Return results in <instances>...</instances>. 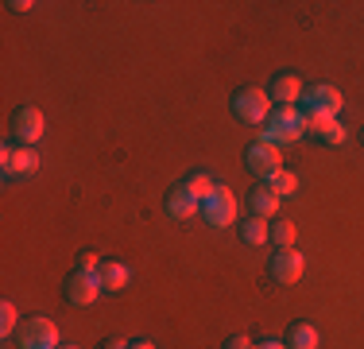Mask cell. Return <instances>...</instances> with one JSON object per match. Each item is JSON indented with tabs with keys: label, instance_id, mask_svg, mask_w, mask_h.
Listing matches in <instances>:
<instances>
[{
	"label": "cell",
	"instance_id": "obj_8",
	"mask_svg": "<svg viewBox=\"0 0 364 349\" xmlns=\"http://www.w3.org/2000/svg\"><path fill=\"white\" fill-rule=\"evenodd\" d=\"M12 136L20 140V147H36V140L43 136V113L36 105H23L12 113Z\"/></svg>",
	"mask_w": 364,
	"mask_h": 349
},
{
	"label": "cell",
	"instance_id": "obj_19",
	"mask_svg": "<svg viewBox=\"0 0 364 349\" xmlns=\"http://www.w3.org/2000/svg\"><path fill=\"white\" fill-rule=\"evenodd\" d=\"M287 349H318V330L306 322H294L287 334Z\"/></svg>",
	"mask_w": 364,
	"mask_h": 349
},
{
	"label": "cell",
	"instance_id": "obj_21",
	"mask_svg": "<svg viewBox=\"0 0 364 349\" xmlns=\"http://www.w3.org/2000/svg\"><path fill=\"white\" fill-rule=\"evenodd\" d=\"M20 330V314H16V307L12 303H0V334H16Z\"/></svg>",
	"mask_w": 364,
	"mask_h": 349
},
{
	"label": "cell",
	"instance_id": "obj_20",
	"mask_svg": "<svg viewBox=\"0 0 364 349\" xmlns=\"http://www.w3.org/2000/svg\"><path fill=\"white\" fill-rule=\"evenodd\" d=\"M294 237H299V229H294L291 222H275L272 225V241L279 244V249H294Z\"/></svg>",
	"mask_w": 364,
	"mask_h": 349
},
{
	"label": "cell",
	"instance_id": "obj_11",
	"mask_svg": "<svg viewBox=\"0 0 364 349\" xmlns=\"http://www.w3.org/2000/svg\"><path fill=\"white\" fill-rule=\"evenodd\" d=\"M167 214L178 217V222H190V217L202 214V202H198V198H190L182 187H175V190L167 194Z\"/></svg>",
	"mask_w": 364,
	"mask_h": 349
},
{
	"label": "cell",
	"instance_id": "obj_14",
	"mask_svg": "<svg viewBox=\"0 0 364 349\" xmlns=\"http://www.w3.org/2000/svg\"><path fill=\"white\" fill-rule=\"evenodd\" d=\"M306 132L318 140V144H345V136H349V128L341 125V120H310Z\"/></svg>",
	"mask_w": 364,
	"mask_h": 349
},
{
	"label": "cell",
	"instance_id": "obj_12",
	"mask_svg": "<svg viewBox=\"0 0 364 349\" xmlns=\"http://www.w3.org/2000/svg\"><path fill=\"white\" fill-rule=\"evenodd\" d=\"M275 105H299L302 101V82L294 74H279L272 82V93H267Z\"/></svg>",
	"mask_w": 364,
	"mask_h": 349
},
{
	"label": "cell",
	"instance_id": "obj_17",
	"mask_svg": "<svg viewBox=\"0 0 364 349\" xmlns=\"http://www.w3.org/2000/svg\"><path fill=\"white\" fill-rule=\"evenodd\" d=\"M182 190H186L190 198H198V202H205V198H210L213 190H218V182H213L205 171H190V174H186V182H182Z\"/></svg>",
	"mask_w": 364,
	"mask_h": 349
},
{
	"label": "cell",
	"instance_id": "obj_9",
	"mask_svg": "<svg viewBox=\"0 0 364 349\" xmlns=\"http://www.w3.org/2000/svg\"><path fill=\"white\" fill-rule=\"evenodd\" d=\"M302 272H306V256L299 249H279L272 256V279L275 283H299Z\"/></svg>",
	"mask_w": 364,
	"mask_h": 349
},
{
	"label": "cell",
	"instance_id": "obj_13",
	"mask_svg": "<svg viewBox=\"0 0 364 349\" xmlns=\"http://www.w3.org/2000/svg\"><path fill=\"white\" fill-rule=\"evenodd\" d=\"M97 279L105 291H124L128 279H132V272H128V264H120V260H109V264L97 268Z\"/></svg>",
	"mask_w": 364,
	"mask_h": 349
},
{
	"label": "cell",
	"instance_id": "obj_24",
	"mask_svg": "<svg viewBox=\"0 0 364 349\" xmlns=\"http://www.w3.org/2000/svg\"><path fill=\"white\" fill-rule=\"evenodd\" d=\"M256 349H287V345H283V342H259Z\"/></svg>",
	"mask_w": 364,
	"mask_h": 349
},
{
	"label": "cell",
	"instance_id": "obj_15",
	"mask_svg": "<svg viewBox=\"0 0 364 349\" xmlns=\"http://www.w3.org/2000/svg\"><path fill=\"white\" fill-rule=\"evenodd\" d=\"M240 241L248 244V249H259L264 241H272V225H267V217H245L240 222Z\"/></svg>",
	"mask_w": 364,
	"mask_h": 349
},
{
	"label": "cell",
	"instance_id": "obj_16",
	"mask_svg": "<svg viewBox=\"0 0 364 349\" xmlns=\"http://www.w3.org/2000/svg\"><path fill=\"white\" fill-rule=\"evenodd\" d=\"M248 209H252L256 217H267V222H272L275 209H279V198H275L267 187H256L252 194H248Z\"/></svg>",
	"mask_w": 364,
	"mask_h": 349
},
{
	"label": "cell",
	"instance_id": "obj_3",
	"mask_svg": "<svg viewBox=\"0 0 364 349\" xmlns=\"http://www.w3.org/2000/svg\"><path fill=\"white\" fill-rule=\"evenodd\" d=\"M232 113H237V120H245V125H264L267 113H272V98H267L259 85H248V90H240L237 98H232Z\"/></svg>",
	"mask_w": 364,
	"mask_h": 349
},
{
	"label": "cell",
	"instance_id": "obj_25",
	"mask_svg": "<svg viewBox=\"0 0 364 349\" xmlns=\"http://www.w3.org/2000/svg\"><path fill=\"white\" fill-rule=\"evenodd\" d=\"M128 349H155V342H147V338H144V342H132Z\"/></svg>",
	"mask_w": 364,
	"mask_h": 349
},
{
	"label": "cell",
	"instance_id": "obj_5",
	"mask_svg": "<svg viewBox=\"0 0 364 349\" xmlns=\"http://www.w3.org/2000/svg\"><path fill=\"white\" fill-rule=\"evenodd\" d=\"M16 338H20V349H58V326L50 318H43V314L23 318Z\"/></svg>",
	"mask_w": 364,
	"mask_h": 349
},
{
	"label": "cell",
	"instance_id": "obj_6",
	"mask_svg": "<svg viewBox=\"0 0 364 349\" xmlns=\"http://www.w3.org/2000/svg\"><path fill=\"white\" fill-rule=\"evenodd\" d=\"M63 291H66V303H70V307H93L105 287H101L97 272H77V268H74V276L66 279Z\"/></svg>",
	"mask_w": 364,
	"mask_h": 349
},
{
	"label": "cell",
	"instance_id": "obj_2",
	"mask_svg": "<svg viewBox=\"0 0 364 349\" xmlns=\"http://www.w3.org/2000/svg\"><path fill=\"white\" fill-rule=\"evenodd\" d=\"M341 105H345V98H341L337 85H310V90H302L299 109H302V117H306V125H310V120H337Z\"/></svg>",
	"mask_w": 364,
	"mask_h": 349
},
{
	"label": "cell",
	"instance_id": "obj_18",
	"mask_svg": "<svg viewBox=\"0 0 364 349\" xmlns=\"http://www.w3.org/2000/svg\"><path fill=\"white\" fill-rule=\"evenodd\" d=\"M264 187H267V190H272V194L283 202V198H291L294 190H299V174H291V171H275L272 179L264 182Z\"/></svg>",
	"mask_w": 364,
	"mask_h": 349
},
{
	"label": "cell",
	"instance_id": "obj_1",
	"mask_svg": "<svg viewBox=\"0 0 364 349\" xmlns=\"http://www.w3.org/2000/svg\"><path fill=\"white\" fill-rule=\"evenodd\" d=\"M299 136H306V117H302L299 105H275L272 120H267L264 132H259L264 144H275V147L291 144V140H299Z\"/></svg>",
	"mask_w": 364,
	"mask_h": 349
},
{
	"label": "cell",
	"instance_id": "obj_27",
	"mask_svg": "<svg viewBox=\"0 0 364 349\" xmlns=\"http://www.w3.org/2000/svg\"><path fill=\"white\" fill-rule=\"evenodd\" d=\"M63 349H77V345H63Z\"/></svg>",
	"mask_w": 364,
	"mask_h": 349
},
{
	"label": "cell",
	"instance_id": "obj_10",
	"mask_svg": "<svg viewBox=\"0 0 364 349\" xmlns=\"http://www.w3.org/2000/svg\"><path fill=\"white\" fill-rule=\"evenodd\" d=\"M0 160H4V174H8V179H28V174L39 171V152H36V147H4Z\"/></svg>",
	"mask_w": 364,
	"mask_h": 349
},
{
	"label": "cell",
	"instance_id": "obj_22",
	"mask_svg": "<svg viewBox=\"0 0 364 349\" xmlns=\"http://www.w3.org/2000/svg\"><path fill=\"white\" fill-rule=\"evenodd\" d=\"M74 264H77V272H97V256H93V252H77V260H74Z\"/></svg>",
	"mask_w": 364,
	"mask_h": 349
},
{
	"label": "cell",
	"instance_id": "obj_4",
	"mask_svg": "<svg viewBox=\"0 0 364 349\" xmlns=\"http://www.w3.org/2000/svg\"><path fill=\"white\" fill-rule=\"evenodd\" d=\"M202 217H205V225H213V229L237 225V198H232V190H225V187L213 190V194L202 202Z\"/></svg>",
	"mask_w": 364,
	"mask_h": 349
},
{
	"label": "cell",
	"instance_id": "obj_26",
	"mask_svg": "<svg viewBox=\"0 0 364 349\" xmlns=\"http://www.w3.org/2000/svg\"><path fill=\"white\" fill-rule=\"evenodd\" d=\"M101 349H128V345H124V342H105Z\"/></svg>",
	"mask_w": 364,
	"mask_h": 349
},
{
	"label": "cell",
	"instance_id": "obj_23",
	"mask_svg": "<svg viewBox=\"0 0 364 349\" xmlns=\"http://www.w3.org/2000/svg\"><path fill=\"white\" fill-rule=\"evenodd\" d=\"M225 349H256V345H252V342H248V338H245V334H232V338H229V342H225Z\"/></svg>",
	"mask_w": 364,
	"mask_h": 349
},
{
	"label": "cell",
	"instance_id": "obj_7",
	"mask_svg": "<svg viewBox=\"0 0 364 349\" xmlns=\"http://www.w3.org/2000/svg\"><path fill=\"white\" fill-rule=\"evenodd\" d=\"M245 163H248V171H252V174H259L264 182L272 179L275 171H283V167H279V163H283L279 147H275V144H264V140H256V144L245 152Z\"/></svg>",
	"mask_w": 364,
	"mask_h": 349
}]
</instances>
